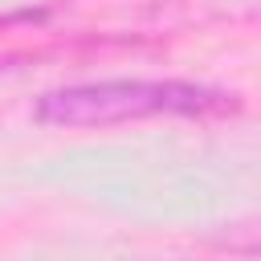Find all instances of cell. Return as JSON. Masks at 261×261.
Here are the masks:
<instances>
[{
	"label": "cell",
	"instance_id": "obj_1",
	"mask_svg": "<svg viewBox=\"0 0 261 261\" xmlns=\"http://www.w3.org/2000/svg\"><path fill=\"white\" fill-rule=\"evenodd\" d=\"M208 110H224L220 90L192 82H151V77L61 86L37 102V118L57 126H98V122H126L151 114H208Z\"/></svg>",
	"mask_w": 261,
	"mask_h": 261
}]
</instances>
